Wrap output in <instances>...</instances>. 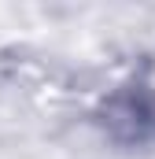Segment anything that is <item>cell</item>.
<instances>
[{
    "mask_svg": "<svg viewBox=\"0 0 155 159\" xmlns=\"http://www.w3.org/2000/svg\"><path fill=\"white\" fill-rule=\"evenodd\" d=\"M92 126L107 144L122 152H152L155 148V81L122 78L100 93L92 107Z\"/></svg>",
    "mask_w": 155,
    "mask_h": 159,
    "instance_id": "obj_1",
    "label": "cell"
}]
</instances>
